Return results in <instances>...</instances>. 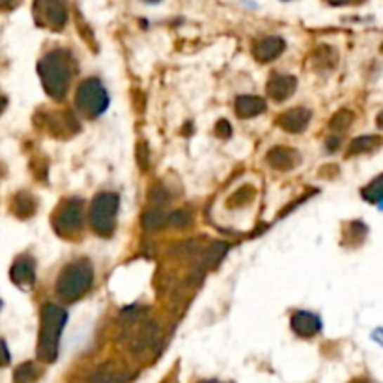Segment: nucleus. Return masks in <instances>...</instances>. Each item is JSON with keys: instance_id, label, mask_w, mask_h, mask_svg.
<instances>
[{"instance_id": "nucleus-5", "label": "nucleus", "mask_w": 383, "mask_h": 383, "mask_svg": "<svg viewBox=\"0 0 383 383\" xmlns=\"http://www.w3.org/2000/svg\"><path fill=\"white\" fill-rule=\"evenodd\" d=\"M379 126H382V127H383V115H382V116H379Z\"/></svg>"}, {"instance_id": "nucleus-1", "label": "nucleus", "mask_w": 383, "mask_h": 383, "mask_svg": "<svg viewBox=\"0 0 383 383\" xmlns=\"http://www.w3.org/2000/svg\"><path fill=\"white\" fill-rule=\"evenodd\" d=\"M34 379L32 367H22L19 372H17V383H30Z\"/></svg>"}, {"instance_id": "nucleus-6", "label": "nucleus", "mask_w": 383, "mask_h": 383, "mask_svg": "<svg viewBox=\"0 0 383 383\" xmlns=\"http://www.w3.org/2000/svg\"><path fill=\"white\" fill-rule=\"evenodd\" d=\"M202 383H217V382H202Z\"/></svg>"}, {"instance_id": "nucleus-2", "label": "nucleus", "mask_w": 383, "mask_h": 383, "mask_svg": "<svg viewBox=\"0 0 383 383\" xmlns=\"http://www.w3.org/2000/svg\"><path fill=\"white\" fill-rule=\"evenodd\" d=\"M372 339H374V342H378L379 346H383V327H379L374 331Z\"/></svg>"}, {"instance_id": "nucleus-4", "label": "nucleus", "mask_w": 383, "mask_h": 383, "mask_svg": "<svg viewBox=\"0 0 383 383\" xmlns=\"http://www.w3.org/2000/svg\"><path fill=\"white\" fill-rule=\"evenodd\" d=\"M350 383H370V382H368V379H363V378H359V379H353V382H350Z\"/></svg>"}, {"instance_id": "nucleus-3", "label": "nucleus", "mask_w": 383, "mask_h": 383, "mask_svg": "<svg viewBox=\"0 0 383 383\" xmlns=\"http://www.w3.org/2000/svg\"><path fill=\"white\" fill-rule=\"evenodd\" d=\"M6 363H8V353H6L4 344L0 342V365H6Z\"/></svg>"}]
</instances>
